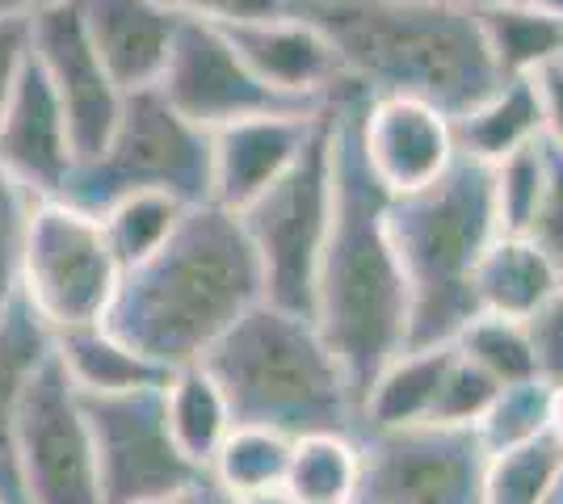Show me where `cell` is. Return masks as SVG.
Segmentation results:
<instances>
[{"label":"cell","instance_id":"obj_1","mask_svg":"<svg viewBox=\"0 0 563 504\" xmlns=\"http://www.w3.org/2000/svg\"><path fill=\"white\" fill-rule=\"evenodd\" d=\"M362 101L366 93L357 85H345L332 101V223L311 303V320L357 404L378 370L408 345V287L387 236L391 193L362 152Z\"/></svg>","mask_w":563,"mask_h":504},{"label":"cell","instance_id":"obj_2","mask_svg":"<svg viewBox=\"0 0 563 504\" xmlns=\"http://www.w3.org/2000/svg\"><path fill=\"white\" fill-rule=\"evenodd\" d=\"M261 299V265L240 215L198 202L147 261L118 278L101 324L161 370H177L207 358Z\"/></svg>","mask_w":563,"mask_h":504},{"label":"cell","instance_id":"obj_3","mask_svg":"<svg viewBox=\"0 0 563 504\" xmlns=\"http://www.w3.org/2000/svg\"><path fill=\"white\" fill-rule=\"evenodd\" d=\"M295 9L329 34L366 97H412L459 119L500 85L479 34V4L295 0Z\"/></svg>","mask_w":563,"mask_h":504},{"label":"cell","instance_id":"obj_4","mask_svg":"<svg viewBox=\"0 0 563 504\" xmlns=\"http://www.w3.org/2000/svg\"><path fill=\"white\" fill-rule=\"evenodd\" d=\"M387 236L408 287V345L438 349L479 315L471 273L500 236L493 168L454 156V165L421 190L391 198Z\"/></svg>","mask_w":563,"mask_h":504},{"label":"cell","instance_id":"obj_5","mask_svg":"<svg viewBox=\"0 0 563 504\" xmlns=\"http://www.w3.org/2000/svg\"><path fill=\"white\" fill-rule=\"evenodd\" d=\"M202 366L223 387L235 425H265L290 441L311 433L357 437L353 387L311 315L261 299L214 340Z\"/></svg>","mask_w":563,"mask_h":504},{"label":"cell","instance_id":"obj_6","mask_svg":"<svg viewBox=\"0 0 563 504\" xmlns=\"http://www.w3.org/2000/svg\"><path fill=\"white\" fill-rule=\"evenodd\" d=\"M173 193L186 206L211 202V131L181 119L156 89L126 93L114 135L93 160H80L71 172V206L101 215L126 193Z\"/></svg>","mask_w":563,"mask_h":504},{"label":"cell","instance_id":"obj_7","mask_svg":"<svg viewBox=\"0 0 563 504\" xmlns=\"http://www.w3.org/2000/svg\"><path fill=\"white\" fill-rule=\"evenodd\" d=\"M240 223L257 253L265 303L311 315L316 269L332 223V105L316 122L303 156L240 211Z\"/></svg>","mask_w":563,"mask_h":504},{"label":"cell","instance_id":"obj_8","mask_svg":"<svg viewBox=\"0 0 563 504\" xmlns=\"http://www.w3.org/2000/svg\"><path fill=\"white\" fill-rule=\"evenodd\" d=\"M114 253L101 219L68 198H34L22 257V299L51 336L80 324H101L118 290Z\"/></svg>","mask_w":563,"mask_h":504},{"label":"cell","instance_id":"obj_9","mask_svg":"<svg viewBox=\"0 0 563 504\" xmlns=\"http://www.w3.org/2000/svg\"><path fill=\"white\" fill-rule=\"evenodd\" d=\"M362 480L353 504H484L488 446L471 425H404L357 437Z\"/></svg>","mask_w":563,"mask_h":504},{"label":"cell","instance_id":"obj_10","mask_svg":"<svg viewBox=\"0 0 563 504\" xmlns=\"http://www.w3.org/2000/svg\"><path fill=\"white\" fill-rule=\"evenodd\" d=\"M80 404L93 433L106 504H156L207 480V471H198L173 441L165 383L122 395H80Z\"/></svg>","mask_w":563,"mask_h":504},{"label":"cell","instance_id":"obj_11","mask_svg":"<svg viewBox=\"0 0 563 504\" xmlns=\"http://www.w3.org/2000/svg\"><path fill=\"white\" fill-rule=\"evenodd\" d=\"M18 471L30 504H106L85 404L55 361V349L25 387L18 412Z\"/></svg>","mask_w":563,"mask_h":504},{"label":"cell","instance_id":"obj_12","mask_svg":"<svg viewBox=\"0 0 563 504\" xmlns=\"http://www.w3.org/2000/svg\"><path fill=\"white\" fill-rule=\"evenodd\" d=\"M156 93L165 97L181 119L211 135L232 122L261 119V114H320V110L295 105L282 93H274L269 85H261L253 68L235 55L232 38L219 25L194 22V18H181Z\"/></svg>","mask_w":563,"mask_h":504},{"label":"cell","instance_id":"obj_13","mask_svg":"<svg viewBox=\"0 0 563 504\" xmlns=\"http://www.w3.org/2000/svg\"><path fill=\"white\" fill-rule=\"evenodd\" d=\"M34 59L59 97L76 160H93L114 135L126 93L114 85V76L106 72L101 55L89 43L76 0H51L34 13Z\"/></svg>","mask_w":563,"mask_h":504},{"label":"cell","instance_id":"obj_14","mask_svg":"<svg viewBox=\"0 0 563 504\" xmlns=\"http://www.w3.org/2000/svg\"><path fill=\"white\" fill-rule=\"evenodd\" d=\"M219 30L232 38L235 55L253 68L261 85H269L274 93H282L295 105L329 110L336 93L353 85L341 68V55L332 47V38L295 4L278 18L219 25Z\"/></svg>","mask_w":563,"mask_h":504},{"label":"cell","instance_id":"obj_15","mask_svg":"<svg viewBox=\"0 0 563 504\" xmlns=\"http://www.w3.org/2000/svg\"><path fill=\"white\" fill-rule=\"evenodd\" d=\"M362 152L391 198L412 193L454 165V119L412 97H366Z\"/></svg>","mask_w":563,"mask_h":504},{"label":"cell","instance_id":"obj_16","mask_svg":"<svg viewBox=\"0 0 563 504\" xmlns=\"http://www.w3.org/2000/svg\"><path fill=\"white\" fill-rule=\"evenodd\" d=\"M0 165L34 198H64L71 172L80 165L71 147L68 119L38 59H30V68L22 72L0 114Z\"/></svg>","mask_w":563,"mask_h":504},{"label":"cell","instance_id":"obj_17","mask_svg":"<svg viewBox=\"0 0 563 504\" xmlns=\"http://www.w3.org/2000/svg\"><path fill=\"white\" fill-rule=\"evenodd\" d=\"M320 114H261L211 135V202L244 211L303 156Z\"/></svg>","mask_w":563,"mask_h":504},{"label":"cell","instance_id":"obj_18","mask_svg":"<svg viewBox=\"0 0 563 504\" xmlns=\"http://www.w3.org/2000/svg\"><path fill=\"white\" fill-rule=\"evenodd\" d=\"M80 22L122 93L156 89L181 18L161 0H76Z\"/></svg>","mask_w":563,"mask_h":504},{"label":"cell","instance_id":"obj_19","mask_svg":"<svg viewBox=\"0 0 563 504\" xmlns=\"http://www.w3.org/2000/svg\"><path fill=\"white\" fill-rule=\"evenodd\" d=\"M51 358V328L22 294L0 315V504H30L18 471V412L34 370Z\"/></svg>","mask_w":563,"mask_h":504},{"label":"cell","instance_id":"obj_20","mask_svg":"<svg viewBox=\"0 0 563 504\" xmlns=\"http://www.w3.org/2000/svg\"><path fill=\"white\" fill-rule=\"evenodd\" d=\"M475 307L505 320H526L542 303L563 290V265L534 236L500 232L471 273Z\"/></svg>","mask_w":563,"mask_h":504},{"label":"cell","instance_id":"obj_21","mask_svg":"<svg viewBox=\"0 0 563 504\" xmlns=\"http://www.w3.org/2000/svg\"><path fill=\"white\" fill-rule=\"evenodd\" d=\"M542 139V101L534 76L530 80H500L493 93L479 97L467 114L454 119V144L459 156L479 165H500L521 147Z\"/></svg>","mask_w":563,"mask_h":504},{"label":"cell","instance_id":"obj_22","mask_svg":"<svg viewBox=\"0 0 563 504\" xmlns=\"http://www.w3.org/2000/svg\"><path fill=\"white\" fill-rule=\"evenodd\" d=\"M475 13L500 80H530L563 59L560 18L542 0H488Z\"/></svg>","mask_w":563,"mask_h":504},{"label":"cell","instance_id":"obj_23","mask_svg":"<svg viewBox=\"0 0 563 504\" xmlns=\"http://www.w3.org/2000/svg\"><path fill=\"white\" fill-rule=\"evenodd\" d=\"M51 349L80 395H122V391H140V387H156L168 379V370L135 354L106 324L64 328L51 336Z\"/></svg>","mask_w":563,"mask_h":504},{"label":"cell","instance_id":"obj_24","mask_svg":"<svg viewBox=\"0 0 563 504\" xmlns=\"http://www.w3.org/2000/svg\"><path fill=\"white\" fill-rule=\"evenodd\" d=\"M450 354L454 345H438V349H404L399 358L387 361L357 404V437L429 421Z\"/></svg>","mask_w":563,"mask_h":504},{"label":"cell","instance_id":"obj_25","mask_svg":"<svg viewBox=\"0 0 563 504\" xmlns=\"http://www.w3.org/2000/svg\"><path fill=\"white\" fill-rule=\"evenodd\" d=\"M165 416H168V429H173V441L181 446V455H186L198 471L211 467L214 450L223 446V437H228L235 425L223 387L214 383V374L202 361H189V366L168 370Z\"/></svg>","mask_w":563,"mask_h":504},{"label":"cell","instance_id":"obj_26","mask_svg":"<svg viewBox=\"0 0 563 504\" xmlns=\"http://www.w3.org/2000/svg\"><path fill=\"white\" fill-rule=\"evenodd\" d=\"M362 480V446L350 433L295 437L286 467V496L295 504H353Z\"/></svg>","mask_w":563,"mask_h":504},{"label":"cell","instance_id":"obj_27","mask_svg":"<svg viewBox=\"0 0 563 504\" xmlns=\"http://www.w3.org/2000/svg\"><path fill=\"white\" fill-rule=\"evenodd\" d=\"M189 206L181 198L173 193H156V190H143V193H126L110 202L101 211V232H106V244L114 253L118 269H135L140 261H147L161 244L177 232V223L186 215Z\"/></svg>","mask_w":563,"mask_h":504},{"label":"cell","instance_id":"obj_28","mask_svg":"<svg viewBox=\"0 0 563 504\" xmlns=\"http://www.w3.org/2000/svg\"><path fill=\"white\" fill-rule=\"evenodd\" d=\"M290 437L265 425H232V433L223 437V446L214 450L211 475L228 496L240 492H261V488H282L286 467H290Z\"/></svg>","mask_w":563,"mask_h":504},{"label":"cell","instance_id":"obj_29","mask_svg":"<svg viewBox=\"0 0 563 504\" xmlns=\"http://www.w3.org/2000/svg\"><path fill=\"white\" fill-rule=\"evenodd\" d=\"M560 471L563 450L551 433H542L526 446H514V450H500L488 458L484 504H542Z\"/></svg>","mask_w":563,"mask_h":504},{"label":"cell","instance_id":"obj_30","mask_svg":"<svg viewBox=\"0 0 563 504\" xmlns=\"http://www.w3.org/2000/svg\"><path fill=\"white\" fill-rule=\"evenodd\" d=\"M454 349L475 361L479 370H488L500 387L539 379L534 354H530V336L521 328V320L479 312L463 333L454 336Z\"/></svg>","mask_w":563,"mask_h":504},{"label":"cell","instance_id":"obj_31","mask_svg":"<svg viewBox=\"0 0 563 504\" xmlns=\"http://www.w3.org/2000/svg\"><path fill=\"white\" fill-rule=\"evenodd\" d=\"M551 400H555V387H547L542 379L500 387L493 408L484 412V421L475 425L488 455L514 450V446H526L542 433H551Z\"/></svg>","mask_w":563,"mask_h":504},{"label":"cell","instance_id":"obj_32","mask_svg":"<svg viewBox=\"0 0 563 504\" xmlns=\"http://www.w3.org/2000/svg\"><path fill=\"white\" fill-rule=\"evenodd\" d=\"M542 181H547V147L530 144L505 156L500 165H493V198H496V223L500 232H530L534 211H539Z\"/></svg>","mask_w":563,"mask_h":504},{"label":"cell","instance_id":"obj_33","mask_svg":"<svg viewBox=\"0 0 563 504\" xmlns=\"http://www.w3.org/2000/svg\"><path fill=\"white\" fill-rule=\"evenodd\" d=\"M500 395V383H496L488 370H479L471 358H463L459 349L450 354L446 374H442V387H438V400H433V416L438 425H479L484 412L493 408V400Z\"/></svg>","mask_w":563,"mask_h":504},{"label":"cell","instance_id":"obj_34","mask_svg":"<svg viewBox=\"0 0 563 504\" xmlns=\"http://www.w3.org/2000/svg\"><path fill=\"white\" fill-rule=\"evenodd\" d=\"M30 211H34V193L0 165V315L22 294V257L25 232H30Z\"/></svg>","mask_w":563,"mask_h":504},{"label":"cell","instance_id":"obj_35","mask_svg":"<svg viewBox=\"0 0 563 504\" xmlns=\"http://www.w3.org/2000/svg\"><path fill=\"white\" fill-rule=\"evenodd\" d=\"M521 328L530 336V354L534 370L547 387H563V290H555L539 312L521 320Z\"/></svg>","mask_w":563,"mask_h":504},{"label":"cell","instance_id":"obj_36","mask_svg":"<svg viewBox=\"0 0 563 504\" xmlns=\"http://www.w3.org/2000/svg\"><path fill=\"white\" fill-rule=\"evenodd\" d=\"M542 147H547V181H542L539 211H534V223L526 236H534L563 265V152L547 139H542Z\"/></svg>","mask_w":563,"mask_h":504},{"label":"cell","instance_id":"obj_37","mask_svg":"<svg viewBox=\"0 0 563 504\" xmlns=\"http://www.w3.org/2000/svg\"><path fill=\"white\" fill-rule=\"evenodd\" d=\"M177 18H194V22L211 25H244L261 22V18H278L295 0H161Z\"/></svg>","mask_w":563,"mask_h":504},{"label":"cell","instance_id":"obj_38","mask_svg":"<svg viewBox=\"0 0 563 504\" xmlns=\"http://www.w3.org/2000/svg\"><path fill=\"white\" fill-rule=\"evenodd\" d=\"M34 59V13L0 18V114Z\"/></svg>","mask_w":563,"mask_h":504},{"label":"cell","instance_id":"obj_39","mask_svg":"<svg viewBox=\"0 0 563 504\" xmlns=\"http://www.w3.org/2000/svg\"><path fill=\"white\" fill-rule=\"evenodd\" d=\"M542 101V139L563 152V64H551L534 76Z\"/></svg>","mask_w":563,"mask_h":504},{"label":"cell","instance_id":"obj_40","mask_svg":"<svg viewBox=\"0 0 563 504\" xmlns=\"http://www.w3.org/2000/svg\"><path fill=\"white\" fill-rule=\"evenodd\" d=\"M156 504H228V492H223V488L207 475L202 483H194V488H186V492H177V496L156 501Z\"/></svg>","mask_w":563,"mask_h":504},{"label":"cell","instance_id":"obj_41","mask_svg":"<svg viewBox=\"0 0 563 504\" xmlns=\"http://www.w3.org/2000/svg\"><path fill=\"white\" fill-rule=\"evenodd\" d=\"M228 504H295L286 496V488H261V492H240L228 496Z\"/></svg>","mask_w":563,"mask_h":504},{"label":"cell","instance_id":"obj_42","mask_svg":"<svg viewBox=\"0 0 563 504\" xmlns=\"http://www.w3.org/2000/svg\"><path fill=\"white\" fill-rule=\"evenodd\" d=\"M51 0H0V18H13V13H38Z\"/></svg>","mask_w":563,"mask_h":504},{"label":"cell","instance_id":"obj_43","mask_svg":"<svg viewBox=\"0 0 563 504\" xmlns=\"http://www.w3.org/2000/svg\"><path fill=\"white\" fill-rule=\"evenodd\" d=\"M551 437L563 450V387H555V400H551Z\"/></svg>","mask_w":563,"mask_h":504},{"label":"cell","instance_id":"obj_44","mask_svg":"<svg viewBox=\"0 0 563 504\" xmlns=\"http://www.w3.org/2000/svg\"><path fill=\"white\" fill-rule=\"evenodd\" d=\"M542 504H563V471L555 475V483H551V492L542 496Z\"/></svg>","mask_w":563,"mask_h":504},{"label":"cell","instance_id":"obj_45","mask_svg":"<svg viewBox=\"0 0 563 504\" xmlns=\"http://www.w3.org/2000/svg\"><path fill=\"white\" fill-rule=\"evenodd\" d=\"M404 4H488V0H404Z\"/></svg>","mask_w":563,"mask_h":504},{"label":"cell","instance_id":"obj_46","mask_svg":"<svg viewBox=\"0 0 563 504\" xmlns=\"http://www.w3.org/2000/svg\"><path fill=\"white\" fill-rule=\"evenodd\" d=\"M542 4H547V9L560 18V30H563V0H542ZM560 64H563V59H560Z\"/></svg>","mask_w":563,"mask_h":504}]
</instances>
